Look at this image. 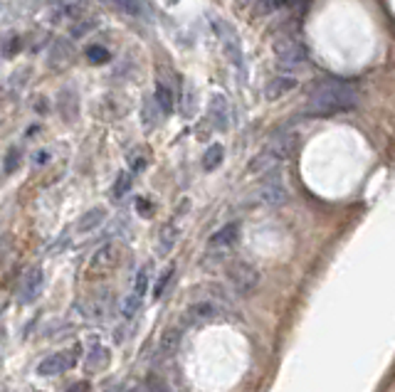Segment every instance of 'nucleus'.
Wrapping results in <instances>:
<instances>
[{
  "label": "nucleus",
  "instance_id": "obj_14",
  "mask_svg": "<svg viewBox=\"0 0 395 392\" xmlns=\"http://www.w3.org/2000/svg\"><path fill=\"white\" fill-rule=\"evenodd\" d=\"M279 163H282V161H279L270 148H262V151L250 161L247 170L252 173V176H267V173H272V170H277Z\"/></svg>",
  "mask_w": 395,
  "mask_h": 392
},
{
  "label": "nucleus",
  "instance_id": "obj_19",
  "mask_svg": "<svg viewBox=\"0 0 395 392\" xmlns=\"http://www.w3.org/2000/svg\"><path fill=\"white\" fill-rule=\"evenodd\" d=\"M48 59H50V67H52V70H65L72 59L70 45H67V42H54Z\"/></svg>",
  "mask_w": 395,
  "mask_h": 392
},
{
  "label": "nucleus",
  "instance_id": "obj_30",
  "mask_svg": "<svg viewBox=\"0 0 395 392\" xmlns=\"http://www.w3.org/2000/svg\"><path fill=\"white\" fill-rule=\"evenodd\" d=\"M94 28H97L94 20H82V23H77L74 28H72V37H74V40H79V37H84L87 32H92Z\"/></svg>",
  "mask_w": 395,
  "mask_h": 392
},
{
  "label": "nucleus",
  "instance_id": "obj_29",
  "mask_svg": "<svg viewBox=\"0 0 395 392\" xmlns=\"http://www.w3.org/2000/svg\"><path fill=\"white\" fill-rule=\"evenodd\" d=\"M87 57H89V62H94V65H104L106 59H109V52H106L101 45H94L87 50Z\"/></svg>",
  "mask_w": 395,
  "mask_h": 392
},
{
  "label": "nucleus",
  "instance_id": "obj_27",
  "mask_svg": "<svg viewBox=\"0 0 395 392\" xmlns=\"http://www.w3.org/2000/svg\"><path fill=\"white\" fill-rule=\"evenodd\" d=\"M148 291V267H143V269H139V274H136V281H134V293L136 296H141Z\"/></svg>",
  "mask_w": 395,
  "mask_h": 392
},
{
  "label": "nucleus",
  "instance_id": "obj_16",
  "mask_svg": "<svg viewBox=\"0 0 395 392\" xmlns=\"http://www.w3.org/2000/svg\"><path fill=\"white\" fill-rule=\"evenodd\" d=\"M84 368L87 373H101V370L109 368V351L104 346H97L94 351H89L87 360H84Z\"/></svg>",
  "mask_w": 395,
  "mask_h": 392
},
{
  "label": "nucleus",
  "instance_id": "obj_26",
  "mask_svg": "<svg viewBox=\"0 0 395 392\" xmlns=\"http://www.w3.org/2000/svg\"><path fill=\"white\" fill-rule=\"evenodd\" d=\"M139 309H141V296H136V293H131V296H126V299H124V306H121V313H124L126 318H134L136 313H139Z\"/></svg>",
  "mask_w": 395,
  "mask_h": 392
},
{
  "label": "nucleus",
  "instance_id": "obj_9",
  "mask_svg": "<svg viewBox=\"0 0 395 392\" xmlns=\"http://www.w3.org/2000/svg\"><path fill=\"white\" fill-rule=\"evenodd\" d=\"M296 141H299V136H296L290 126H284V129L274 131V134L270 136L265 148H270L279 161H287L292 156V151L296 148Z\"/></svg>",
  "mask_w": 395,
  "mask_h": 392
},
{
  "label": "nucleus",
  "instance_id": "obj_18",
  "mask_svg": "<svg viewBox=\"0 0 395 392\" xmlns=\"http://www.w3.org/2000/svg\"><path fill=\"white\" fill-rule=\"evenodd\" d=\"M154 101H156V106L161 109V114H171L173 106H176L173 89L168 87L165 82H159V84H156V92H154Z\"/></svg>",
  "mask_w": 395,
  "mask_h": 392
},
{
  "label": "nucleus",
  "instance_id": "obj_35",
  "mask_svg": "<svg viewBox=\"0 0 395 392\" xmlns=\"http://www.w3.org/2000/svg\"><path fill=\"white\" fill-rule=\"evenodd\" d=\"M77 387V390H70V392H87V385H84V382H79V385H74Z\"/></svg>",
  "mask_w": 395,
  "mask_h": 392
},
{
  "label": "nucleus",
  "instance_id": "obj_25",
  "mask_svg": "<svg viewBox=\"0 0 395 392\" xmlns=\"http://www.w3.org/2000/svg\"><path fill=\"white\" fill-rule=\"evenodd\" d=\"M173 274H176V267H165V271L159 276V281L154 284V299H161L165 291V287H168V281L173 279Z\"/></svg>",
  "mask_w": 395,
  "mask_h": 392
},
{
  "label": "nucleus",
  "instance_id": "obj_12",
  "mask_svg": "<svg viewBox=\"0 0 395 392\" xmlns=\"http://www.w3.org/2000/svg\"><path fill=\"white\" fill-rule=\"evenodd\" d=\"M207 112H210V121L215 123L218 131H225L230 126V104L225 99V94H212L210 104H207Z\"/></svg>",
  "mask_w": 395,
  "mask_h": 392
},
{
  "label": "nucleus",
  "instance_id": "obj_3",
  "mask_svg": "<svg viewBox=\"0 0 395 392\" xmlns=\"http://www.w3.org/2000/svg\"><path fill=\"white\" fill-rule=\"evenodd\" d=\"M227 284L237 296H250V293L257 291L260 287V271L254 269L252 264L247 262H232L227 264Z\"/></svg>",
  "mask_w": 395,
  "mask_h": 392
},
{
  "label": "nucleus",
  "instance_id": "obj_21",
  "mask_svg": "<svg viewBox=\"0 0 395 392\" xmlns=\"http://www.w3.org/2000/svg\"><path fill=\"white\" fill-rule=\"evenodd\" d=\"M82 10L84 8L79 6V3H65V6H57L52 10V20H59V23H62V20H65V23H74V20L82 15Z\"/></svg>",
  "mask_w": 395,
  "mask_h": 392
},
{
  "label": "nucleus",
  "instance_id": "obj_28",
  "mask_svg": "<svg viewBox=\"0 0 395 392\" xmlns=\"http://www.w3.org/2000/svg\"><path fill=\"white\" fill-rule=\"evenodd\" d=\"M146 392H171V387H168V382L161 378V375H148V380H146Z\"/></svg>",
  "mask_w": 395,
  "mask_h": 392
},
{
  "label": "nucleus",
  "instance_id": "obj_34",
  "mask_svg": "<svg viewBox=\"0 0 395 392\" xmlns=\"http://www.w3.org/2000/svg\"><path fill=\"white\" fill-rule=\"evenodd\" d=\"M126 392H146V387H143V385H134V387H129Z\"/></svg>",
  "mask_w": 395,
  "mask_h": 392
},
{
  "label": "nucleus",
  "instance_id": "obj_24",
  "mask_svg": "<svg viewBox=\"0 0 395 392\" xmlns=\"http://www.w3.org/2000/svg\"><path fill=\"white\" fill-rule=\"evenodd\" d=\"M129 187H131V173H119V178H117V183H114V187H112V195L114 198H124L126 193H129Z\"/></svg>",
  "mask_w": 395,
  "mask_h": 392
},
{
  "label": "nucleus",
  "instance_id": "obj_33",
  "mask_svg": "<svg viewBox=\"0 0 395 392\" xmlns=\"http://www.w3.org/2000/svg\"><path fill=\"white\" fill-rule=\"evenodd\" d=\"M117 3H119V8H121V10L131 12V15H139V12H141V6H139L136 0H117Z\"/></svg>",
  "mask_w": 395,
  "mask_h": 392
},
{
  "label": "nucleus",
  "instance_id": "obj_20",
  "mask_svg": "<svg viewBox=\"0 0 395 392\" xmlns=\"http://www.w3.org/2000/svg\"><path fill=\"white\" fill-rule=\"evenodd\" d=\"M176 242H178V227L173 223L163 225V227H161V232H159V252L168 254L173 247H176Z\"/></svg>",
  "mask_w": 395,
  "mask_h": 392
},
{
  "label": "nucleus",
  "instance_id": "obj_4",
  "mask_svg": "<svg viewBox=\"0 0 395 392\" xmlns=\"http://www.w3.org/2000/svg\"><path fill=\"white\" fill-rule=\"evenodd\" d=\"M119 259H121V249H119V245L106 242V245H101L99 249L92 254V259H89L87 276L89 279H104V276H109L114 269H117Z\"/></svg>",
  "mask_w": 395,
  "mask_h": 392
},
{
  "label": "nucleus",
  "instance_id": "obj_2",
  "mask_svg": "<svg viewBox=\"0 0 395 392\" xmlns=\"http://www.w3.org/2000/svg\"><path fill=\"white\" fill-rule=\"evenodd\" d=\"M215 32H218V40L223 45L225 54L230 59V65L237 70V74L245 79L247 76V65H245V52H242V42L237 37V32L232 30V25H227L225 20H215Z\"/></svg>",
  "mask_w": 395,
  "mask_h": 392
},
{
  "label": "nucleus",
  "instance_id": "obj_22",
  "mask_svg": "<svg viewBox=\"0 0 395 392\" xmlns=\"http://www.w3.org/2000/svg\"><path fill=\"white\" fill-rule=\"evenodd\" d=\"M178 343H181V328L178 326L165 328L163 336H161V353H163V355H171V353H176Z\"/></svg>",
  "mask_w": 395,
  "mask_h": 392
},
{
  "label": "nucleus",
  "instance_id": "obj_6",
  "mask_svg": "<svg viewBox=\"0 0 395 392\" xmlns=\"http://www.w3.org/2000/svg\"><path fill=\"white\" fill-rule=\"evenodd\" d=\"M257 198H260V203L267 207H282L284 203L290 200V193H287V185H284L279 170L267 173V178L262 180L260 190H257Z\"/></svg>",
  "mask_w": 395,
  "mask_h": 392
},
{
  "label": "nucleus",
  "instance_id": "obj_32",
  "mask_svg": "<svg viewBox=\"0 0 395 392\" xmlns=\"http://www.w3.org/2000/svg\"><path fill=\"white\" fill-rule=\"evenodd\" d=\"M183 116L185 118H190L195 114V94H190V92H185V99H183Z\"/></svg>",
  "mask_w": 395,
  "mask_h": 392
},
{
  "label": "nucleus",
  "instance_id": "obj_10",
  "mask_svg": "<svg viewBox=\"0 0 395 392\" xmlns=\"http://www.w3.org/2000/svg\"><path fill=\"white\" fill-rule=\"evenodd\" d=\"M237 237H240V225H237V223L225 225V227H220L218 232L207 240V252H210V254H225L227 249H232V245L237 242Z\"/></svg>",
  "mask_w": 395,
  "mask_h": 392
},
{
  "label": "nucleus",
  "instance_id": "obj_17",
  "mask_svg": "<svg viewBox=\"0 0 395 392\" xmlns=\"http://www.w3.org/2000/svg\"><path fill=\"white\" fill-rule=\"evenodd\" d=\"M104 220H106V210H104V207H92V210H87L82 217H79L77 229H79V232H92V229L99 227Z\"/></svg>",
  "mask_w": 395,
  "mask_h": 392
},
{
  "label": "nucleus",
  "instance_id": "obj_7",
  "mask_svg": "<svg viewBox=\"0 0 395 392\" xmlns=\"http://www.w3.org/2000/svg\"><path fill=\"white\" fill-rule=\"evenodd\" d=\"M77 360H79L77 348L52 353V355H48L40 365H37V373L45 375V378H50V375H62V373H67V370L74 368V365H77Z\"/></svg>",
  "mask_w": 395,
  "mask_h": 392
},
{
  "label": "nucleus",
  "instance_id": "obj_13",
  "mask_svg": "<svg viewBox=\"0 0 395 392\" xmlns=\"http://www.w3.org/2000/svg\"><path fill=\"white\" fill-rule=\"evenodd\" d=\"M294 89H296V76L277 74L265 84V99L277 101V99H282V96H287L290 92H294Z\"/></svg>",
  "mask_w": 395,
  "mask_h": 392
},
{
  "label": "nucleus",
  "instance_id": "obj_8",
  "mask_svg": "<svg viewBox=\"0 0 395 392\" xmlns=\"http://www.w3.org/2000/svg\"><path fill=\"white\" fill-rule=\"evenodd\" d=\"M223 316V304L220 301H212V299H201V301H193L185 311L183 321L190 323V326H201V323L207 321H215V318Z\"/></svg>",
  "mask_w": 395,
  "mask_h": 392
},
{
  "label": "nucleus",
  "instance_id": "obj_31",
  "mask_svg": "<svg viewBox=\"0 0 395 392\" xmlns=\"http://www.w3.org/2000/svg\"><path fill=\"white\" fill-rule=\"evenodd\" d=\"M18 161H20V151L18 148H10L6 158V173H12V170L18 168Z\"/></svg>",
  "mask_w": 395,
  "mask_h": 392
},
{
  "label": "nucleus",
  "instance_id": "obj_5",
  "mask_svg": "<svg viewBox=\"0 0 395 392\" xmlns=\"http://www.w3.org/2000/svg\"><path fill=\"white\" fill-rule=\"evenodd\" d=\"M274 57H277L282 70H294V67L304 65L307 50H304V45H301L296 37L282 35V37H277V42H274Z\"/></svg>",
  "mask_w": 395,
  "mask_h": 392
},
{
  "label": "nucleus",
  "instance_id": "obj_15",
  "mask_svg": "<svg viewBox=\"0 0 395 392\" xmlns=\"http://www.w3.org/2000/svg\"><path fill=\"white\" fill-rule=\"evenodd\" d=\"M57 112L65 116V121H72V118H77V112H79V96L77 92L72 87H65L59 92L57 96Z\"/></svg>",
  "mask_w": 395,
  "mask_h": 392
},
{
  "label": "nucleus",
  "instance_id": "obj_23",
  "mask_svg": "<svg viewBox=\"0 0 395 392\" xmlns=\"http://www.w3.org/2000/svg\"><path fill=\"white\" fill-rule=\"evenodd\" d=\"M223 158H225V148L220 146V143H212V146L207 148L205 153H203V168H205V170H215V168H220Z\"/></svg>",
  "mask_w": 395,
  "mask_h": 392
},
{
  "label": "nucleus",
  "instance_id": "obj_1",
  "mask_svg": "<svg viewBox=\"0 0 395 392\" xmlns=\"http://www.w3.org/2000/svg\"><path fill=\"white\" fill-rule=\"evenodd\" d=\"M358 104V92H356L354 82L348 79H321L312 87L307 96V116H334V114L351 112Z\"/></svg>",
  "mask_w": 395,
  "mask_h": 392
},
{
  "label": "nucleus",
  "instance_id": "obj_11",
  "mask_svg": "<svg viewBox=\"0 0 395 392\" xmlns=\"http://www.w3.org/2000/svg\"><path fill=\"white\" fill-rule=\"evenodd\" d=\"M42 284H45V274H42L40 267H30L25 271L23 281H20V291H18V299L23 304H30V301H35L42 291Z\"/></svg>",
  "mask_w": 395,
  "mask_h": 392
}]
</instances>
